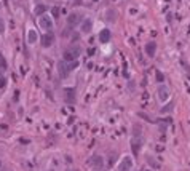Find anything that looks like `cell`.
<instances>
[{
	"mask_svg": "<svg viewBox=\"0 0 190 171\" xmlns=\"http://www.w3.org/2000/svg\"><path fill=\"white\" fill-rule=\"evenodd\" d=\"M105 19H107L109 22H114L115 19H117V11L112 10V8H109L107 13H105Z\"/></svg>",
	"mask_w": 190,
	"mask_h": 171,
	"instance_id": "14",
	"label": "cell"
},
{
	"mask_svg": "<svg viewBox=\"0 0 190 171\" xmlns=\"http://www.w3.org/2000/svg\"><path fill=\"white\" fill-rule=\"evenodd\" d=\"M0 168H2V161H0Z\"/></svg>",
	"mask_w": 190,
	"mask_h": 171,
	"instance_id": "25",
	"label": "cell"
},
{
	"mask_svg": "<svg viewBox=\"0 0 190 171\" xmlns=\"http://www.w3.org/2000/svg\"><path fill=\"white\" fill-rule=\"evenodd\" d=\"M40 26L43 27L45 30H51V27H53V19L50 18L48 15H43V16H40Z\"/></svg>",
	"mask_w": 190,
	"mask_h": 171,
	"instance_id": "7",
	"label": "cell"
},
{
	"mask_svg": "<svg viewBox=\"0 0 190 171\" xmlns=\"http://www.w3.org/2000/svg\"><path fill=\"white\" fill-rule=\"evenodd\" d=\"M155 77H157V82H160V83L165 80V77H163V74H161V72H157V75H155Z\"/></svg>",
	"mask_w": 190,
	"mask_h": 171,
	"instance_id": "22",
	"label": "cell"
},
{
	"mask_svg": "<svg viewBox=\"0 0 190 171\" xmlns=\"http://www.w3.org/2000/svg\"><path fill=\"white\" fill-rule=\"evenodd\" d=\"M173 109H174V103H173V101H169L166 106H163V107H161L160 112H161V114H168V112H171Z\"/></svg>",
	"mask_w": 190,
	"mask_h": 171,
	"instance_id": "16",
	"label": "cell"
},
{
	"mask_svg": "<svg viewBox=\"0 0 190 171\" xmlns=\"http://www.w3.org/2000/svg\"><path fill=\"white\" fill-rule=\"evenodd\" d=\"M110 37H112V32H110L109 29H102L99 32V42L101 43H107V42L110 40Z\"/></svg>",
	"mask_w": 190,
	"mask_h": 171,
	"instance_id": "10",
	"label": "cell"
},
{
	"mask_svg": "<svg viewBox=\"0 0 190 171\" xmlns=\"http://www.w3.org/2000/svg\"><path fill=\"white\" fill-rule=\"evenodd\" d=\"M86 165L90 166V168H93V170H102L104 168V158L101 155L94 154V155H91L90 158H88Z\"/></svg>",
	"mask_w": 190,
	"mask_h": 171,
	"instance_id": "1",
	"label": "cell"
},
{
	"mask_svg": "<svg viewBox=\"0 0 190 171\" xmlns=\"http://www.w3.org/2000/svg\"><path fill=\"white\" fill-rule=\"evenodd\" d=\"M158 98H160V101H168V98H169V90L166 88L165 85H161L160 88H158Z\"/></svg>",
	"mask_w": 190,
	"mask_h": 171,
	"instance_id": "11",
	"label": "cell"
},
{
	"mask_svg": "<svg viewBox=\"0 0 190 171\" xmlns=\"http://www.w3.org/2000/svg\"><path fill=\"white\" fill-rule=\"evenodd\" d=\"M53 40H54V35H53V32L50 30V32H45L43 35L40 37V43H42V47H45V48H50L53 45Z\"/></svg>",
	"mask_w": 190,
	"mask_h": 171,
	"instance_id": "2",
	"label": "cell"
},
{
	"mask_svg": "<svg viewBox=\"0 0 190 171\" xmlns=\"http://www.w3.org/2000/svg\"><path fill=\"white\" fill-rule=\"evenodd\" d=\"M3 30H5V24H3V19L0 18V34H2Z\"/></svg>",
	"mask_w": 190,
	"mask_h": 171,
	"instance_id": "23",
	"label": "cell"
},
{
	"mask_svg": "<svg viewBox=\"0 0 190 171\" xmlns=\"http://www.w3.org/2000/svg\"><path fill=\"white\" fill-rule=\"evenodd\" d=\"M71 48H72L73 54H75V58H78V56H80V53H82V48L78 47V45H75V47H71Z\"/></svg>",
	"mask_w": 190,
	"mask_h": 171,
	"instance_id": "18",
	"label": "cell"
},
{
	"mask_svg": "<svg viewBox=\"0 0 190 171\" xmlns=\"http://www.w3.org/2000/svg\"><path fill=\"white\" fill-rule=\"evenodd\" d=\"M82 15L80 13H71V15L67 16V26L69 27H75L78 24H82Z\"/></svg>",
	"mask_w": 190,
	"mask_h": 171,
	"instance_id": "3",
	"label": "cell"
},
{
	"mask_svg": "<svg viewBox=\"0 0 190 171\" xmlns=\"http://www.w3.org/2000/svg\"><path fill=\"white\" fill-rule=\"evenodd\" d=\"M56 67H58V74H59V77H61V78H66L69 75V72H71V69H69L67 62L64 61V59H61V61L58 62Z\"/></svg>",
	"mask_w": 190,
	"mask_h": 171,
	"instance_id": "4",
	"label": "cell"
},
{
	"mask_svg": "<svg viewBox=\"0 0 190 171\" xmlns=\"http://www.w3.org/2000/svg\"><path fill=\"white\" fill-rule=\"evenodd\" d=\"M131 166H133V158L126 155V157H123V158H122L118 168H120V171H129V170H131Z\"/></svg>",
	"mask_w": 190,
	"mask_h": 171,
	"instance_id": "5",
	"label": "cell"
},
{
	"mask_svg": "<svg viewBox=\"0 0 190 171\" xmlns=\"http://www.w3.org/2000/svg\"><path fill=\"white\" fill-rule=\"evenodd\" d=\"M62 59L66 62H71V61H75V54H73V51H72V48H66L62 51Z\"/></svg>",
	"mask_w": 190,
	"mask_h": 171,
	"instance_id": "9",
	"label": "cell"
},
{
	"mask_svg": "<svg viewBox=\"0 0 190 171\" xmlns=\"http://www.w3.org/2000/svg\"><path fill=\"white\" fill-rule=\"evenodd\" d=\"M7 83H8V80H7V77L0 75V88H5V86H7Z\"/></svg>",
	"mask_w": 190,
	"mask_h": 171,
	"instance_id": "19",
	"label": "cell"
},
{
	"mask_svg": "<svg viewBox=\"0 0 190 171\" xmlns=\"http://www.w3.org/2000/svg\"><path fill=\"white\" fill-rule=\"evenodd\" d=\"M34 11H35V15H37V16H43V15H45V11H46V7H45V5H37Z\"/></svg>",
	"mask_w": 190,
	"mask_h": 171,
	"instance_id": "17",
	"label": "cell"
},
{
	"mask_svg": "<svg viewBox=\"0 0 190 171\" xmlns=\"http://www.w3.org/2000/svg\"><path fill=\"white\" fill-rule=\"evenodd\" d=\"M144 50H145V54H147V56L154 58L155 53H157V43H155V42H147Z\"/></svg>",
	"mask_w": 190,
	"mask_h": 171,
	"instance_id": "8",
	"label": "cell"
},
{
	"mask_svg": "<svg viewBox=\"0 0 190 171\" xmlns=\"http://www.w3.org/2000/svg\"><path fill=\"white\" fill-rule=\"evenodd\" d=\"M0 67H2V69H7V59H5V56H3V54H0Z\"/></svg>",
	"mask_w": 190,
	"mask_h": 171,
	"instance_id": "20",
	"label": "cell"
},
{
	"mask_svg": "<svg viewBox=\"0 0 190 171\" xmlns=\"http://www.w3.org/2000/svg\"><path fill=\"white\" fill-rule=\"evenodd\" d=\"M139 147H141V142L137 141V138H133V139H131V149H133L134 155L139 154Z\"/></svg>",
	"mask_w": 190,
	"mask_h": 171,
	"instance_id": "15",
	"label": "cell"
},
{
	"mask_svg": "<svg viewBox=\"0 0 190 171\" xmlns=\"http://www.w3.org/2000/svg\"><path fill=\"white\" fill-rule=\"evenodd\" d=\"M66 171H80V170H75V168H69V170H66Z\"/></svg>",
	"mask_w": 190,
	"mask_h": 171,
	"instance_id": "24",
	"label": "cell"
},
{
	"mask_svg": "<svg viewBox=\"0 0 190 171\" xmlns=\"http://www.w3.org/2000/svg\"><path fill=\"white\" fill-rule=\"evenodd\" d=\"M62 94H64V101H66L67 104H73V103H75V90L66 88L62 91Z\"/></svg>",
	"mask_w": 190,
	"mask_h": 171,
	"instance_id": "6",
	"label": "cell"
},
{
	"mask_svg": "<svg viewBox=\"0 0 190 171\" xmlns=\"http://www.w3.org/2000/svg\"><path fill=\"white\" fill-rule=\"evenodd\" d=\"M37 30H34V29H30L29 32H27V42H29L30 45H34V43H37Z\"/></svg>",
	"mask_w": 190,
	"mask_h": 171,
	"instance_id": "13",
	"label": "cell"
},
{
	"mask_svg": "<svg viewBox=\"0 0 190 171\" xmlns=\"http://www.w3.org/2000/svg\"><path fill=\"white\" fill-rule=\"evenodd\" d=\"M71 29H72V27H69V26H67V29H64V30H62L61 37H64V39H67V37H69V32H71Z\"/></svg>",
	"mask_w": 190,
	"mask_h": 171,
	"instance_id": "21",
	"label": "cell"
},
{
	"mask_svg": "<svg viewBox=\"0 0 190 171\" xmlns=\"http://www.w3.org/2000/svg\"><path fill=\"white\" fill-rule=\"evenodd\" d=\"M80 26H82V32H83V34H88V32L93 29V19H90V18H88V19H83Z\"/></svg>",
	"mask_w": 190,
	"mask_h": 171,
	"instance_id": "12",
	"label": "cell"
}]
</instances>
